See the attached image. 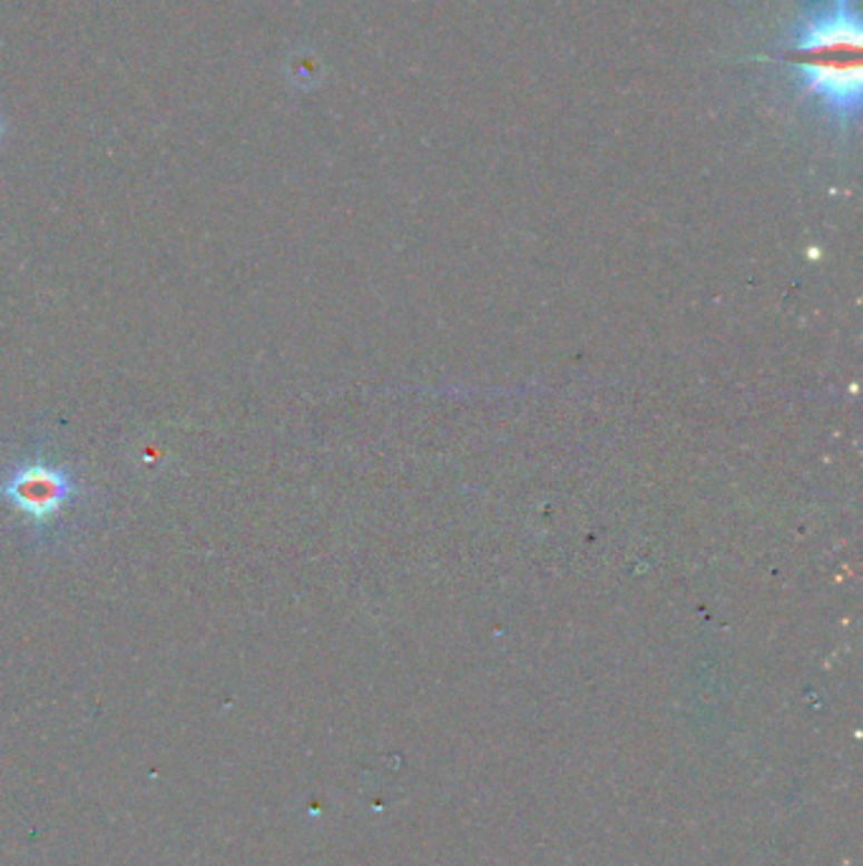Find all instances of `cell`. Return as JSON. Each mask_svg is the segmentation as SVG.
<instances>
[{"label": "cell", "mask_w": 863, "mask_h": 866, "mask_svg": "<svg viewBox=\"0 0 863 866\" xmlns=\"http://www.w3.org/2000/svg\"><path fill=\"white\" fill-rule=\"evenodd\" d=\"M0 496L36 528H46L77 496V482L67 469L33 459L3 474Z\"/></svg>", "instance_id": "7a4b0ae2"}, {"label": "cell", "mask_w": 863, "mask_h": 866, "mask_svg": "<svg viewBox=\"0 0 863 866\" xmlns=\"http://www.w3.org/2000/svg\"><path fill=\"white\" fill-rule=\"evenodd\" d=\"M795 61L807 71V91L818 95L839 115L861 105V26L846 8L807 23L795 49Z\"/></svg>", "instance_id": "6da1fadb"}]
</instances>
